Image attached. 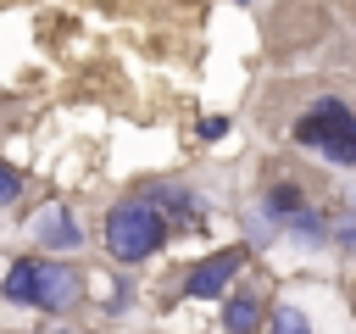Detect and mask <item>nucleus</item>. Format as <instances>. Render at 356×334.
I'll return each instance as SVG.
<instances>
[{
    "label": "nucleus",
    "mask_w": 356,
    "mask_h": 334,
    "mask_svg": "<svg viewBox=\"0 0 356 334\" xmlns=\"http://www.w3.org/2000/svg\"><path fill=\"white\" fill-rule=\"evenodd\" d=\"M289 134H295L300 150H312V156H323V161H334V167H356V106H350V100H339V95L312 100V106L295 117Z\"/></svg>",
    "instance_id": "2"
},
{
    "label": "nucleus",
    "mask_w": 356,
    "mask_h": 334,
    "mask_svg": "<svg viewBox=\"0 0 356 334\" xmlns=\"http://www.w3.org/2000/svg\"><path fill=\"white\" fill-rule=\"evenodd\" d=\"M145 200L167 217V228H200V223H206L200 195H195V189H184V184H172V178H167V184H150V189H145Z\"/></svg>",
    "instance_id": "6"
},
{
    "label": "nucleus",
    "mask_w": 356,
    "mask_h": 334,
    "mask_svg": "<svg viewBox=\"0 0 356 334\" xmlns=\"http://www.w3.org/2000/svg\"><path fill=\"white\" fill-rule=\"evenodd\" d=\"M239 6H245V0H239Z\"/></svg>",
    "instance_id": "14"
},
{
    "label": "nucleus",
    "mask_w": 356,
    "mask_h": 334,
    "mask_svg": "<svg viewBox=\"0 0 356 334\" xmlns=\"http://www.w3.org/2000/svg\"><path fill=\"white\" fill-rule=\"evenodd\" d=\"M261 334H312V323H306L300 306H273L267 323H261Z\"/></svg>",
    "instance_id": "9"
},
{
    "label": "nucleus",
    "mask_w": 356,
    "mask_h": 334,
    "mask_svg": "<svg viewBox=\"0 0 356 334\" xmlns=\"http://www.w3.org/2000/svg\"><path fill=\"white\" fill-rule=\"evenodd\" d=\"M22 189H28V178L11 167V161H0V206H11V200H22Z\"/></svg>",
    "instance_id": "11"
},
{
    "label": "nucleus",
    "mask_w": 356,
    "mask_h": 334,
    "mask_svg": "<svg viewBox=\"0 0 356 334\" xmlns=\"http://www.w3.org/2000/svg\"><path fill=\"white\" fill-rule=\"evenodd\" d=\"M0 295L11 306H28V312H44V317H67L89 301V278L56 256H17L6 273H0Z\"/></svg>",
    "instance_id": "1"
},
{
    "label": "nucleus",
    "mask_w": 356,
    "mask_h": 334,
    "mask_svg": "<svg viewBox=\"0 0 356 334\" xmlns=\"http://www.w3.org/2000/svg\"><path fill=\"white\" fill-rule=\"evenodd\" d=\"M261 323H267L261 284H245V289L222 295V328H228V334H261Z\"/></svg>",
    "instance_id": "7"
},
{
    "label": "nucleus",
    "mask_w": 356,
    "mask_h": 334,
    "mask_svg": "<svg viewBox=\"0 0 356 334\" xmlns=\"http://www.w3.org/2000/svg\"><path fill=\"white\" fill-rule=\"evenodd\" d=\"M245 262H250V250H245V245H222V250L200 256V262L184 273V295H189V301H222V295H228V284H239Z\"/></svg>",
    "instance_id": "5"
},
{
    "label": "nucleus",
    "mask_w": 356,
    "mask_h": 334,
    "mask_svg": "<svg viewBox=\"0 0 356 334\" xmlns=\"http://www.w3.org/2000/svg\"><path fill=\"white\" fill-rule=\"evenodd\" d=\"M167 217L145 200V195H128V200H117L111 212H106V256L111 262H122V267H139V262H150L161 245H167Z\"/></svg>",
    "instance_id": "3"
},
{
    "label": "nucleus",
    "mask_w": 356,
    "mask_h": 334,
    "mask_svg": "<svg viewBox=\"0 0 356 334\" xmlns=\"http://www.w3.org/2000/svg\"><path fill=\"white\" fill-rule=\"evenodd\" d=\"M328 245H339V250L356 256V206L339 212V217H328Z\"/></svg>",
    "instance_id": "10"
},
{
    "label": "nucleus",
    "mask_w": 356,
    "mask_h": 334,
    "mask_svg": "<svg viewBox=\"0 0 356 334\" xmlns=\"http://www.w3.org/2000/svg\"><path fill=\"white\" fill-rule=\"evenodd\" d=\"M33 239H39L44 250H78V245H83V228H78V217H72L67 206H44V212L33 217Z\"/></svg>",
    "instance_id": "8"
},
{
    "label": "nucleus",
    "mask_w": 356,
    "mask_h": 334,
    "mask_svg": "<svg viewBox=\"0 0 356 334\" xmlns=\"http://www.w3.org/2000/svg\"><path fill=\"white\" fill-rule=\"evenodd\" d=\"M261 217H267L284 239H295V245H306V250L328 245V217L306 200V189H300L295 178H278V184L261 189Z\"/></svg>",
    "instance_id": "4"
},
{
    "label": "nucleus",
    "mask_w": 356,
    "mask_h": 334,
    "mask_svg": "<svg viewBox=\"0 0 356 334\" xmlns=\"http://www.w3.org/2000/svg\"><path fill=\"white\" fill-rule=\"evenodd\" d=\"M33 334H72V328H33Z\"/></svg>",
    "instance_id": "13"
},
{
    "label": "nucleus",
    "mask_w": 356,
    "mask_h": 334,
    "mask_svg": "<svg viewBox=\"0 0 356 334\" xmlns=\"http://www.w3.org/2000/svg\"><path fill=\"white\" fill-rule=\"evenodd\" d=\"M222 128H228L222 117H206V122H200V134H206V139H222Z\"/></svg>",
    "instance_id": "12"
}]
</instances>
